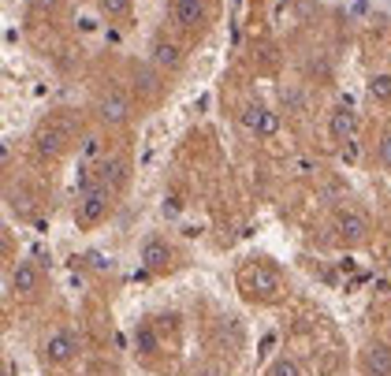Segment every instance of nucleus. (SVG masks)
Instances as JSON below:
<instances>
[{
	"label": "nucleus",
	"instance_id": "1",
	"mask_svg": "<svg viewBox=\"0 0 391 376\" xmlns=\"http://www.w3.org/2000/svg\"><path fill=\"white\" fill-rule=\"evenodd\" d=\"M239 291L246 298H257V302H276L283 294V280L280 272L265 261H250L246 268H239Z\"/></svg>",
	"mask_w": 391,
	"mask_h": 376
},
{
	"label": "nucleus",
	"instance_id": "2",
	"mask_svg": "<svg viewBox=\"0 0 391 376\" xmlns=\"http://www.w3.org/2000/svg\"><path fill=\"white\" fill-rule=\"evenodd\" d=\"M112 187H105L101 179L97 183H90L83 194H78V205H75V220H78V227H97L108 212H112Z\"/></svg>",
	"mask_w": 391,
	"mask_h": 376
},
{
	"label": "nucleus",
	"instance_id": "3",
	"mask_svg": "<svg viewBox=\"0 0 391 376\" xmlns=\"http://www.w3.org/2000/svg\"><path fill=\"white\" fill-rule=\"evenodd\" d=\"M75 354H78V335L68 328L45 335V343H41V357L48 365H68V362H75Z\"/></svg>",
	"mask_w": 391,
	"mask_h": 376
},
{
	"label": "nucleus",
	"instance_id": "4",
	"mask_svg": "<svg viewBox=\"0 0 391 376\" xmlns=\"http://www.w3.org/2000/svg\"><path fill=\"white\" fill-rule=\"evenodd\" d=\"M68 142H71V127H63V123H45L34 135V145L41 157H60L68 150Z\"/></svg>",
	"mask_w": 391,
	"mask_h": 376
},
{
	"label": "nucleus",
	"instance_id": "5",
	"mask_svg": "<svg viewBox=\"0 0 391 376\" xmlns=\"http://www.w3.org/2000/svg\"><path fill=\"white\" fill-rule=\"evenodd\" d=\"M127 116H130V97H127V93L108 90L101 101H97V120H101V123L120 127V123H127Z\"/></svg>",
	"mask_w": 391,
	"mask_h": 376
},
{
	"label": "nucleus",
	"instance_id": "6",
	"mask_svg": "<svg viewBox=\"0 0 391 376\" xmlns=\"http://www.w3.org/2000/svg\"><path fill=\"white\" fill-rule=\"evenodd\" d=\"M335 235L343 246H358V242H365V235H369V220L362 212L347 209V212H339V220H335Z\"/></svg>",
	"mask_w": 391,
	"mask_h": 376
},
{
	"label": "nucleus",
	"instance_id": "7",
	"mask_svg": "<svg viewBox=\"0 0 391 376\" xmlns=\"http://www.w3.org/2000/svg\"><path fill=\"white\" fill-rule=\"evenodd\" d=\"M362 369H365V376H391V347L387 343H369L362 350Z\"/></svg>",
	"mask_w": 391,
	"mask_h": 376
},
{
	"label": "nucleus",
	"instance_id": "8",
	"mask_svg": "<svg viewBox=\"0 0 391 376\" xmlns=\"http://www.w3.org/2000/svg\"><path fill=\"white\" fill-rule=\"evenodd\" d=\"M8 283H11L15 294H34L41 287V272H38L34 261H19V265L11 268V280Z\"/></svg>",
	"mask_w": 391,
	"mask_h": 376
},
{
	"label": "nucleus",
	"instance_id": "9",
	"mask_svg": "<svg viewBox=\"0 0 391 376\" xmlns=\"http://www.w3.org/2000/svg\"><path fill=\"white\" fill-rule=\"evenodd\" d=\"M172 19H175V26L194 30L205 19V0H172Z\"/></svg>",
	"mask_w": 391,
	"mask_h": 376
},
{
	"label": "nucleus",
	"instance_id": "10",
	"mask_svg": "<svg viewBox=\"0 0 391 376\" xmlns=\"http://www.w3.org/2000/svg\"><path fill=\"white\" fill-rule=\"evenodd\" d=\"M354 130H358V120L350 108H335L328 116V135L332 142H354Z\"/></svg>",
	"mask_w": 391,
	"mask_h": 376
},
{
	"label": "nucleus",
	"instance_id": "11",
	"mask_svg": "<svg viewBox=\"0 0 391 376\" xmlns=\"http://www.w3.org/2000/svg\"><path fill=\"white\" fill-rule=\"evenodd\" d=\"M168 261H172V250L165 246V239H145V246H142V265L145 268H150V272H165Z\"/></svg>",
	"mask_w": 391,
	"mask_h": 376
},
{
	"label": "nucleus",
	"instance_id": "12",
	"mask_svg": "<svg viewBox=\"0 0 391 376\" xmlns=\"http://www.w3.org/2000/svg\"><path fill=\"white\" fill-rule=\"evenodd\" d=\"M153 63H157V68L175 71L179 63H183V56H179V45L168 41V38H157V41H153Z\"/></svg>",
	"mask_w": 391,
	"mask_h": 376
},
{
	"label": "nucleus",
	"instance_id": "13",
	"mask_svg": "<svg viewBox=\"0 0 391 376\" xmlns=\"http://www.w3.org/2000/svg\"><path fill=\"white\" fill-rule=\"evenodd\" d=\"M97 179H101L105 187L120 190V187L127 183V164H123L120 157H112V160H101V168H97Z\"/></svg>",
	"mask_w": 391,
	"mask_h": 376
},
{
	"label": "nucleus",
	"instance_id": "14",
	"mask_svg": "<svg viewBox=\"0 0 391 376\" xmlns=\"http://www.w3.org/2000/svg\"><path fill=\"white\" fill-rule=\"evenodd\" d=\"M265 105H246L239 112V123H242V130H250V135H261V123H265Z\"/></svg>",
	"mask_w": 391,
	"mask_h": 376
},
{
	"label": "nucleus",
	"instance_id": "15",
	"mask_svg": "<svg viewBox=\"0 0 391 376\" xmlns=\"http://www.w3.org/2000/svg\"><path fill=\"white\" fill-rule=\"evenodd\" d=\"M369 97L380 105H391V75H372L369 78Z\"/></svg>",
	"mask_w": 391,
	"mask_h": 376
},
{
	"label": "nucleus",
	"instance_id": "16",
	"mask_svg": "<svg viewBox=\"0 0 391 376\" xmlns=\"http://www.w3.org/2000/svg\"><path fill=\"white\" fill-rule=\"evenodd\" d=\"M269 376H302V365H298L291 354H280V357L269 365Z\"/></svg>",
	"mask_w": 391,
	"mask_h": 376
},
{
	"label": "nucleus",
	"instance_id": "17",
	"mask_svg": "<svg viewBox=\"0 0 391 376\" xmlns=\"http://www.w3.org/2000/svg\"><path fill=\"white\" fill-rule=\"evenodd\" d=\"M97 8H101V15H108V19H123L130 11V0H97Z\"/></svg>",
	"mask_w": 391,
	"mask_h": 376
},
{
	"label": "nucleus",
	"instance_id": "18",
	"mask_svg": "<svg viewBox=\"0 0 391 376\" xmlns=\"http://www.w3.org/2000/svg\"><path fill=\"white\" fill-rule=\"evenodd\" d=\"M135 347H138L142 354H153V350H157V335H153L150 324H142V328L135 332Z\"/></svg>",
	"mask_w": 391,
	"mask_h": 376
},
{
	"label": "nucleus",
	"instance_id": "19",
	"mask_svg": "<svg viewBox=\"0 0 391 376\" xmlns=\"http://www.w3.org/2000/svg\"><path fill=\"white\" fill-rule=\"evenodd\" d=\"M276 130H280V112H272V108H269V112H265V123H261V135H257V138H272Z\"/></svg>",
	"mask_w": 391,
	"mask_h": 376
},
{
	"label": "nucleus",
	"instance_id": "20",
	"mask_svg": "<svg viewBox=\"0 0 391 376\" xmlns=\"http://www.w3.org/2000/svg\"><path fill=\"white\" fill-rule=\"evenodd\" d=\"M86 261H90V268H93V272H108V268H112V261H108L105 254H97V250L86 254Z\"/></svg>",
	"mask_w": 391,
	"mask_h": 376
},
{
	"label": "nucleus",
	"instance_id": "21",
	"mask_svg": "<svg viewBox=\"0 0 391 376\" xmlns=\"http://www.w3.org/2000/svg\"><path fill=\"white\" fill-rule=\"evenodd\" d=\"M377 153H380V164L391 172V130H387V135L380 138V150H377Z\"/></svg>",
	"mask_w": 391,
	"mask_h": 376
},
{
	"label": "nucleus",
	"instance_id": "22",
	"mask_svg": "<svg viewBox=\"0 0 391 376\" xmlns=\"http://www.w3.org/2000/svg\"><path fill=\"white\" fill-rule=\"evenodd\" d=\"M97 153H101V142H97V138H86V142H83V157H97Z\"/></svg>",
	"mask_w": 391,
	"mask_h": 376
},
{
	"label": "nucleus",
	"instance_id": "23",
	"mask_svg": "<svg viewBox=\"0 0 391 376\" xmlns=\"http://www.w3.org/2000/svg\"><path fill=\"white\" fill-rule=\"evenodd\" d=\"M295 172H298V175H309V172H317V160H298V164H295Z\"/></svg>",
	"mask_w": 391,
	"mask_h": 376
},
{
	"label": "nucleus",
	"instance_id": "24",
	"mask_svg": "<svg viewBox=\"0 0 391 376\" xmlns=\"http://www.w3.org/2000/svg\"><path fill=\"white\" fill-rule=\"evenodd\" d=\"M34 4H38V8H45V11H48V8H56V0H34Z\"/></svg>",
	"mask_w": 391,
	"mask_h": 376
}]
</instances>
